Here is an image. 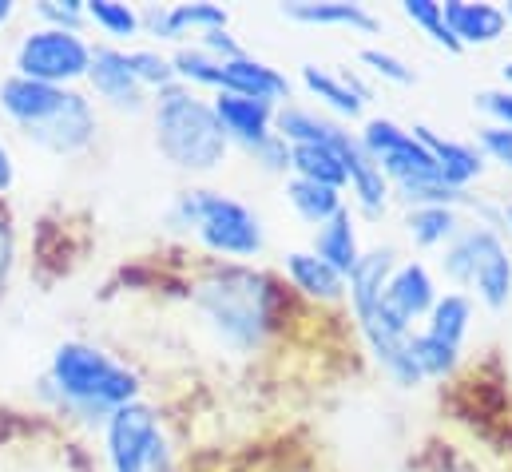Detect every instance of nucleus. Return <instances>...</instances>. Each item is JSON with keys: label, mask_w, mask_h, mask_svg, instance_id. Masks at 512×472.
Listing matches in <instances>:
<instances>
[{"label": "nucleus", "mask_w": 512, "mask_h": 472, "mask_svg": "<svg viewBox=\"0 0 512 472\" xmlns=\"http://www.w3.org/2000/svg\"><path fill=\"white\" fill-rule=\"evenodd\" d=\"M191 310L231 354H262L286 318V290L251 262H215L191 286Z\"/></svg>", "instance_id": "f257e3e1"}, {"label": "nucleus", "mask_w": 512, "mask_h": 472, "mask_svg": "<svg viewBox=\"0 0 512 472\" xmlns=\"http://www.w3.org/2000/svg\"><path fill=\"white\" fill-rule=\"evenodd\" d=\"M139 373L124 365L120 357H112L104 346L92 342H60L52 350L48 373H44V393L68 413L80 417L88 425H100L120 409L139 401Z\"/></svg>", "instance_id": "f03ea898"}, {"label": "nucleus", "mask_w": 512, "mask_h": 472, "mask_svg": "<svg viewBox=\"0 0 512 472\" xmlns=\"http://www.w3.org/2000/svg\"><path fill=\"white\" fill-rule=\"evenodd\" d=\"M151 131L155 151L187 175H211L231 155V139L223 135L211 100L183 84H171L151 96Z\"/></svg>", "instance_id": "7ed1b4c3"}, {"label": "nucleus", "mask_w": 512, "mask_h": 472, "mask_svg": "<svg viewBox=\"0 0 512 472\" xmlns=\"http://www.w3.org/2000/svg\"><path fill=\"white\" fill-rule=\"evenodd\" d=\"M167 227L175 235L199 238V246L223 262H255L266 250V227L255 207L211 187H187L167 207Z\"/></svg>", "instance_id": "20e7f679"}, {"label": "nucleus", "mask_w": 512, "mask_h": 472, "mask_svg": "<svg viewBox=\"0 0 512 472\" xmlns=\"http://www.w3.org/2000/svg\"><path fill=\"white\" fill-rule=\"evenodd\" d=\"M437 274L481 302L485 310H505L512 302V246L509 235L493 223H465L457 235L441 246Z\"/></svg>", "instance_id": "39448f33"}, {"label": "nucleus", "mask_w": 512, "mask_h": 472, "mask_svg": "<svg viewBox=\"0 0 512 472\" xmlns=\"http://www.w3.org/2000/svg\"><path fill=\"white\" fill-rule=\"evenodd\" d=\"M473 318H477V302L461 290H441L437 306L429 310V318L413 330L409 350L413 361L429 381H449L465 357V342L473 334Z\"/></svg>", "instance_id": "423d86ee"}, {"label": "nucleus", "mask_w": 512, "mask_h": 472, "mask_svg": "<svg viewBox=\"0 0 512 472\" xmlns=\"http://www.w3.org/2000/svg\"><path fill=\"white\" fill-rule=\"evenodd\" d=\"M104 457L112 472H175L167 429L147 401L120 405L104 421Z\"/></svg>", "instance_id": "0eeeda50"}, {"label": "nucleus", "mask_w": 512, "mask_h": 472, "mask_svg": "<svg viewBox=\"0 0 512 472\" xmlns=\"http://www.w3.org/2000/svg\"><path fill=\"white\" fill-rule=\"evenodd\" d=\"M88 64H92V40L84 32H64L48 24L28 28L12 52V76L52 88H72L76 80L88 76Z\"/></svg>", "instance_id": "6e6552de"}, {"label": "nucleus", "mask_w": 512, "mask_h": 472, "mask_svg": "<svg viewBox=\"0 0 512 472\" xmlns=\"http://www.w3.org/2000/svg\"><path fill=\"white\" fill-rule=\"evenodd\" d=\"M366 155L382 167V175L389 179L393 195L405 187H421V183H445L441 167L433 163V155L425 151V143L413 135V127L397 123L389 116H370L358 131Z\"/></svg>", "instance_id": "1a4fd4ad"}, {"label": "nucleus", "mask_w": 512, "mask_h": 472, "mask_svg": "<svg viewBox=\"0 0 512 472\" xmlns=\"http://www.w3.org/2000/svg\"><path fill=\"white\" fill-rule=\"evenodd\" d=\"M96 92V100H104L112 112H143L151 108V92L139 84V76L131 72L128 48H116V44H92V64H88V76H84Z\"/></svg>", "instance_id": "9d476101"}, {"label": "nucleus", "mask_w": 512, "mask_h": 472, "mask_svg": "<svg viewBox=\"0 0 512 472\" xmlns=\"http://www.w3.org/2000/svg\"><path fill=\"white\" fill-rule=\"evenodd\" d=\"M139 20H143V36L159 44H195L203 32H215V28H231V12L223 4H147L139 8Z\"/></svg>", "instance_id": "9b49d317"}, {"label": "nucleus", "mask_w": 512, "mask_h": 472, "mask_svg": "<svg viewBox=\"0 0 512 472\" xmlns=\"http://www.w3.org/2000/svg\"><path fill=\"white\" fill-rule=\"evenodd\" d=\"M302 92L314 100L318 112L330 119H358L370 104V84L350 68H326V64H302L298 72Z\"/></svg>", "instance_id": "f8f14e48"}, {"label": "nucleus", "mask_w": 512, "mask_h": 472, "mask_svg": "<svg viewBox=\"0 0 512 472\" xmlns=\"http://www.w3.org/2000/svg\"><path fill=\"white\" fill-rule=\"evenodd\" d=\"M437 298H441L437 274H433L421 258H405V262H397L382 286L385 310H389L405 330H417V322L429 318V310L437 306Z\"/></svg>", "instance_id": "ddd939ff"}, {"label": "nucleus", "mask_w": 512, "mask_h": 472, "mask_svg": "<svg viewBox=\"0 0 512 472\" xmlns=\"http://www.w3.org/2000/svg\"><path fill=\"white\" fill-rule=\"evenodd\" d=\"M96 131H100V112L92 104V96L76 92L68 96V104L52 116V123H44L36 135H28L40 151L48 155H60V159H72V155H84L92 143H96Z\"/></svg>", "instance_id": "4468645a"}, {"label": "nucleus", "mask_w": 512, "mask_h": 472, "mask_svg": "<svg viewBox=\"0 0 512 472\" xmlns=\"http://www.w3.org/2000/svg\"><path fill=\"white\" fill-rule=\"evenodd\" d=\"M68 96H72V88H52V84H36L24 76H4L0 80V116L16 123L24 135H36L68 104Z\"/></svg>", "instance_id": "2eb2a0df"}, {"label": "nucleus", "mask_w": 512, "mask_h": 472, "mask_svg": "<svg viewBox=\"0 0 512 472\" xmlns=\"http://www.w3.org/2000/svg\"><path fill=\"white\" fill-rule=\"evenodd\" d=\"M413 135L425 143V151L433 155V163L441 167V179L457 191H473V183L485 175V155L477 143L469 139H453V135H441L437 127L429 123H413Z\"/></svg>", "instance_id": "dca6fc26"}, {"label": "nucleus", "mask_w": 512, "mask_h": 472, "mask_svg": "<svg viewBox=\"0 0 512 472\" xmlns=\"http://www.w3.org/2000/svg\"><path fill=\"white\" fill-rule=\"evenodd\" d=\"M290 24H306V28H346L358 36H378L382 20L370 4H354V0H290L278 8Z\"/></svg>", "instance_id": "f3484780"}, {"label": "nucleus", "mask_w": 512, "mask_h": 472, "mask_svg": "<svg viewBox=\"0 0 512 472\" xmlns=\"http://www.w3.org/2000/svg\"><path fill=\"white\" fill-rule=\"evenodd\" d=\"M354 139H358V131H350L342 123L330 143H294L290 147V175L334 187V191H346V151H350Z\"/></svg>", "instance_id": "a211bd4d"}, {"label": "nucleus", "mask_w": 512, "mask_h": 472, "mask_svg": "<svg viewBox=\"0 0 512 472\" xmlns=\"http://www.w3.org/2000/svg\"><path fill=\"white\" fill-rule=\"evenodd\" d=\"M282 278H286L290 290H294L298 298H306V302H318V306H338V302H346V274H338L330 262H322L310 246L282 254Z\"/></svg>", "instance_id": "6ab92c4d"}, {"label": "nucleus", "mask_w": 512, "mask_h": 472, "mask_svg": "<svg viewBox=\"0 0 512 472\" xmlns=\"http://www.w3.org/2000/svg\"><path fill=\"white\" fill-rule=\"evenodd\" d=\"M211 108H215V116H219L223 135H227L231 147H239V151H251L262 139L274 135V112H278V108H270V104H262V100L219 92V96H211Z\"/></svg>", "instance_id": "aec40b11"}, {"label": "nucleus", "mask_w": 512, "mask_h": 472, "mask_svg": "<svg viewBox=\"0 0 512 472\" xmlns=\"http://www.w3.org/2000/svg\"><path fill=\"white\" fill-rule=\"evenodd\" d=\"M346 191H350V211L362 219H382L393 203V187L382 175V167L366 155L362 139H354L346 151Z\"/></svg>", "instance_id": "412c9836"}, {"label": "nucleus", "mask_w": 512, "mask_h": 472, "mask_svg": "<svg viewBox=\"0 0 512 472\" xmlns=\"http://www.w3.org/2000/svg\"><path fill=\"white\" fill-rule=\"evenodd\" d=\"M445 20L465 48H489L497 40L509 36V16L501 4H489V0H445Z\"/></svg>", "instance_id": "4be33fe9"}, {"label": "nucleus", "mask_w": 512, "mask_h": 472, "mask_svg": "<svg viewBox=\"0 0 512 472\" xmlns=\"http://www.w3.org/2000/svg\"><path fill=\"white\" fill-rule=\"evenodd\" d=\"M310 250L330 262L338 274H350L362 258V227H358V215L350 207H342L334 219H326L322 227H314V238H310Z\"/></svg>", "instance_id": "5701e85b"}, {"label": "nucleus", "mask_w": 512, "mask_h": 472, "mask_svg": "<svg viewBox=\"0 0 512 472\" xmlns=\"http://www.w3.org/2000/svg\"><path fill=\"white\" fill-rule=\"evenodd\" d=\"M282 195H286L290 211L302 223H310V227H322L342 207H350L346 203V191H334V187H322V183H310V179H294V175L282 179Z\"/></svg>", "instance_id": "b1692460"}, {"label": "nucleus", "mask_w": 512, "mask_h": 472, "mask_svg": "<svg viewBox=\"0 0 512 472\" xmlns=\"http://www.w3.org/2000/svg\"><path fill=\"white\" fill-rule=\"evenodd\" d=\"M461 227H465V219L453 207H409L405 211V235L421 250H441Z\"/></svg>", "instance_id": "393cba45"}, {"label": "nucleus", "mask_w": 512, "mask_h": 472, "mask_svg": "<svg viewBox=\"0 0 512 472\" xmlns=\"http://www.w3.org/2000/svg\"><path fill=\"white\" fill-rule=\"evenodd\" d=\"M84 12H88V24L96 32L108 36V44H131L143 36V20H139V8L124 4V0H84Z\"/></svg>", "instance_id": "a878e982"}, {"label": "nucleus", "mask_w": 512, "mask_h": 472, "mask_svg": "<svg viewBox=\"0 0 512 472\" xmlns=\"http://www.w3.org/2000/svg\"><path fill=\"white\" fill-rule=\"evenodd\" d=\"M401 16H405L429 44H437V48H445V52H461V44H457V36H453V28H449V20H445V4H441V0H405V4H401Z\"/></svg>", "instance_id": "bb28decb"}, {"label": "nucleus", "mask_w": 512, "mask_h": 472, "mask_svg": "<svg viewBox=\"0 0 512 472\" xmlns=\"http://www.w3.org/2000/svg\"><path fill=\"white\" fill-rule=\"evenodd\" d=\"M128 60H131V72L139 76V84L155 96L163 88L175 84V64H171V52L147 44V48H128Z\"/></svg>", "instance_id": "cd10ccee"}, {"label": "nucleus", "mask_w": 512, "mask_h": 472, "mask_svg": "<svg viewBox=\"0 0 512 472\" xmlns=\"http://www.w3.org/2000/svg\"><path fill=\"white\" fill-rule=\"evenodd\" d=\"M358 64H362L374 80L393 84V88H409V84H417V72H413L397 52H389V48H382V44H366V48H358Z\"/></svg>", "instance_id": "c85d7f7f"}, {"label": "nucleus", "mask_w": 512, "mask_h": 472, "mask_svg": "<svg viewBox=\"0 0 512 472\" xmlns=\"http://www.w3.org/2000/svg\"><path fill=\"white\" fill-rule=\"evenodd\" d=\"M36 16H40V24L64 28V32H84V24H88L84 0H40L36 4Z\"/></svg>", "instance_id": "c756f323"}, {"label": "nucleus", "mask_w": 512, "mask_h": 472, "mask_svg": "<svg viewBox=\"0 0 512 472\" xmlns=\"http://www.w3.org/2000/svg\"><path fill=\"white\" fill-rule=\"evenodd\" d=\"M243 155H247V159L255 163L262 175H282V179L290 175V143H286V139H282L278 131H274L270 139H262L258 147L243 151Z\"/></svg>", "instance_id": "7c9ffc66"}, {"label": "nucleus", "mask_w": 512, "mask_h": 472, "mask_svg": "<svg viewBox=\"0 0 512 472\" xmlns=\"http://www.w3.org/2000/svg\"><path fill=\"white\" fill-rule=\"evenodd\" d=\"M473 143L481 147L485 163H501L505 171H512V127H493V123H481Z\"/></svg>", "instance_id": "2f4dec72"}, {"label": "nucleus", "mask_w": 512, "mask_h": 472, "mask_svg": "<svg viewBox=\"0 0 512 472\" xmlns=\"http://www.w3.org/2000/svg\"><path fill=\"white\" fill-rule=\"evenodd\" d=\"M473 108L489 119L493 127H512V84L477 92V96H473Z\"/></svg>", "instance_id": "473e14b6"}, {"label": "nucleus", "mask_w": 512, "mask_h": 472, "mask_svg": "<svg viewBox=\"0 0 512 472\" xmlns=\"http://www.w3.org/2000/svg\"><path fill=\"white\" fill-rule=\"evenodd\" d=\"M12 270H16V223L0 207V298H4V290L12 282Z\"/></svg>", "instance_id": "72a5a7b5"}, {"label": "nucleus", "mask_w": 512, "mask_h": 472, "mask_svg": "<svg viewBox=\"0 0 512 472\" xmlns=\"http://www.w3.org/2000/svg\"><path fill=\"white\" fill-rule=\"evenodd\" d=\"M16 187V159L8 151V143L0 139V195H8Z\"/></svg>", "instance_id": "f704fd0d"}, {"label": "nucleus", "mask_w": 512, "mask_h": 472, "mask_svg": "<svg viewBox=\"0 0 512 472\" xmlns=\"http://www.w3.org/2000/svg\"><path fill=\"white\" fill-rule=\"evenodd\" d=\"M12 16H16V4H12V0H0V32L8 28V20H12Z\"/></svg>", "instance_id": "c9c22d12"}, {"label": "nucleus", "mask_w": 512, "mask_h": 472, "mask_svg": "<svg viewBox=\"0 0 512 472\" xmlns=\"http://www.w3.org/2000/svg\"><path fill=\"white\" fill-rule=\"evenodd\" d=\"M501 231H505V235H512V199H509V203H501Z\"/></svg>", "instance_id": "e433bc0d"}, {"label": "nucleus", "mask_w": 512, "mask_h": 472, "mask_svg": "<svg viewBox=\"0 0 512 472\" xmlns=\"http://www.w3.org/2000/svg\"><path fill=\"white\" fill-rule=\"evenodd\" d=\"M501 76H505V84H512V60H505V68H501Z\"/></svg>", "instance_id": "4c0bfd02"}, {"label": "nucleus", "mask_w": 512, "mask_h": 472, "mask_svg": "<svg viewBox=\"0 0 512 472\" xmlns=\"http://www.w3.org/2000/svg\"><path fill=\"white\" fill-rule=\"evenodd\" d=\"M501 8H505V16H509V24H512V0L509 4H501Z\"/></svg>", "instance_id": "58836bf2"}]
</instances>
